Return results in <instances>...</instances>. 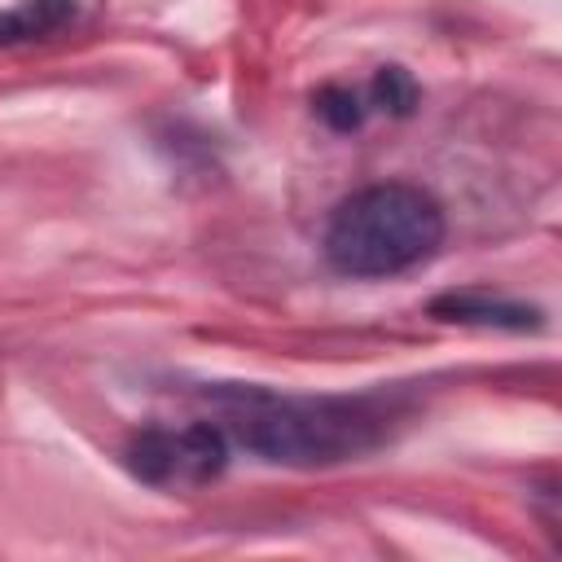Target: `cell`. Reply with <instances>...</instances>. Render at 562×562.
<instances>
[{"mask_svg": "<svg viewBox=\"0 0 562 562\" xmlns=\"http://www.w3.org/2000/svg\"><path fill=\"white\" fill-rule=\"evenodd\" d=\"M206 417L268 465H342L382 448L408 417L404 395H290L259 382H206L198 391Z\"/></svg>", "mask_w": 562, "mask_h": 562, "instance_id": "6da1fadb", "label": "cell"}, {"mask_svg": "<svg viewBox=\"0 0 562 562\" xmlns=\"http://www.w3.org/2000/svg\"><path fill=\"white\" fill-rule=\"evenodd\" d=\"M448 237L443 206L430 189L408 180L364 184L342 198L325 224V263L351 281H386L439 255Z\"/></svg>", "mask_w": 562, "mask_h": 562, "instance_id": "7a4b0ae2", "label": "cell"}, {"mask_svg": "<svg viewBox=\"0 0 562 562\" xmlns=\"http://www.w3.org/2000/svg\"><path fill=\"white\" fill-rule=\"evenodd\" d=\"M228 448H233L228 435L211 417H193L180 426L154 422V426H140L123 443V465L145 487L193 492V487H206L224 474Z\"/></svg>", "mask_w": 562, "mask_h": 562, "instance_id": "3957f363", "label": "cell"}, {"mask_svg": "<svg viewBox=\"0 0 562 562\" xmlns=\"http://www.w3.org/2000/svg\"><path fill=\"white\" fill-rule=\"evenodd\" d=\"M435 321L448 325H474V329H509V334H527L544 325V312L505 294H487V290H448L430 303Z\"/></svg>", "mask_w": 562, "mask_h": 562, "instance_id": "277c9868", "label": "cell"}, {"mask_svg": "<svg viewBox=\"0 0 562 562\" xmlns=\"http://www.w3.org/2000/svg\"><path fill=\"white\" fill-rule=\"evenodd\" d=\"M79 13V0H13L0 9V48L35 44L70 26Z\"/></svg>", "mask_w": 562, "mask_h": 562, "instance_id": "5b68a950", "label": "cell"}, {"mask_svg": "<svg viewBox=\"0 0 562 562\" xmlns=\"http://www.w3.org/2000/svg\"><path fill=\"white\" fill-rule=\"evenodd\" d=\"M312 110L321 114L325 127L334 132H360L364 119H369V97H360L356 88L347 83H325L312 92Z\"/></svg>", "mask_w": 562, "mask_h": 562, "instance_id": "8992f818", "label": "cell"}, {"mask_svg": "<svg viewBox=\"0 0 562 562\" xmlns=\"http://www.w3.org/2000/svg\"><path fill=\"white\" fill-rule=\"evenodd\" d=\"M364 97H369V105H378V110H386L395 119H408L417 110V101H422V92H417V83H413V75L404 66H378Z\"/></svg>", "mask_w": 562, "mask_h": 562, "instance_id": "52a82bcc", "label": "cell"}]
</instances>
